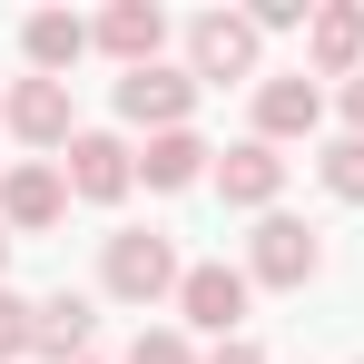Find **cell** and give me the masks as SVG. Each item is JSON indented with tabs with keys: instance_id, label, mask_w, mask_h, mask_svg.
Returning a JSON list of instances; mask_svg holds the SVG:
<instances>
[{
	"instance_id": "9a60e30c",
	"label": "cell",
	"mask_w": 364,
	"mask_h": 364,
	"mask_svg": "<svg viewBox=\"0 0 364 364\" xmlns=\"http://www.w3.org/2000/svg\"><path fill=\"white\" fill-rule=\"evenodd\" d=\"M138 364H178V345H138Z\"/></svg>"
},
{
	"instance_id": "3957f363",
	"label": "cell",
	"mask_w": 364,
	"mask_h": 364,
	"mask_svg": "<svg viewBox=\"0 0 364 364\" xmlns=\"http://www.w3.org/2000/svg\"><path fill=\"white\" fill-rule=\"evenodd\" d=\"M128 109H138V119H168V109H187V89H178V79H148V69H138V79H128Z\"/></svg>"
},
{
	"instance_id": "5b68a950",
	"label": "cell",
	"mask_w": 364,
	"mask_h": 364,
	"mask_svg": "<svg viewBox=\"0 0 364 364\" xmlns=\"http://www.w3.org/2000/svg\"><path fill=\"white\" fill-rule=\"evenodd\" d=\"M79 187H89V197H109V187H119V148H109V138H89V148H79Z\"/></svg>"
},
{
	"instance_id": "2e32d148",
	"label": "cell",
	"mask_w": 364,
	"mask_h": 364,
	"mask_svg": "<svg viewBox=\"0 0 364 364\" xmlns=\"http://www.w3.org/2000/svg\"><path fill=\"white\" fill-rule=\"evenodd\" d=\"M355 119H364V89H355Z\"/></svg>"
},
{
	"instance_id": "8992f818",
	"label": "cell",
	"mask_w": 364,
	"mask_h": 364,
	"mask_svg": "<svg viewBox=\"0 0 364 364\" xmlns=\"http://www.w3.org/2000/svg\"><path fill=\"white\" fill-rule=\"evenodd\" d=\"M266 187H276V158H256V148H246L237 168H227V197H266Z\"/></svg>"
},
{
	"instance_id": "8fae6325",
	"label": "cell",
	"mask_w": 364,
	"mask_h": 364,
	"mask_svg": "<svg viewBox=\"0 0 364 364\" xmlns=\"http://www.w3.org/2000/svg\"><path fill=\"white\" fill-rule=\"evenodd\" d=\"M40 335H50V345H79V335H89V315H79V305H50V325H40Z\"/></svg>"
},
{
	"instance_id": "7c38bea8",
	"label": "cell",
	"mask_w": 364,
	"mask_h": 364,
	"mask_svg": "<svg viewBox=\"0 0 364 364\" xmlns=\"http://www.w3.org/2000/svg\"><path fill=\"white\" fill-rule=\"evenodd\" d=\"M305 109H315V99H305V89H266V119H276V128H296Z\"/></svg>"
},
{
	"instance_id": "ba28073f",
	"label": "cell",
	"mask_w": 364,
	"mask_h": 364,
	"mask_svg": "<svg viewBox=\"0 0 364 364\" xmlns=\"http://www.w3.org/2000/svg\"><path fill=\"white\" fill-rule=\"evenodd\" d=\"M30 50H40V60H69V50H79V30H69V20H40V30H30Z\"/></svg>"
},
{
	"instance_id": "9c48e42d",
	"label": "cell",
	"mask_w": 364,
	"mask_h": 364,
	"mask_svg": "<svg viewBox=\"0 0 364 364\" xmlns=\"http://www.w3.org/2000/svg\"><path fill=\"white\" fill-rule=\"evenodd\" d=\"M109 40H119V50H148V40H158V20H148V10H119V20H109Z\"/></svg>"
},
{
	"instance_id": "7a4b0ae2",
	"label": "cell",
	"mask_w": 364,
	"mask_h": 364,
	"mask_svg": "<svg viewBox=\"0 0 364 364\" xmlns=\"http://www.w3.org/2000/svg\"><path fill=\"white\" fill-rule=\"evenodd\" d=\"M187 305H197V325H227V315H237V276H217V266H207V276L187 286Z\"/></svg>"
},
{
	"instance_id": "e0dca14e",
	"label": "cell",
	"mask_w": 364,
	"mask_h": 364,
	"mask_svg": "<svg viewBox=\"0 0 364 364\" xmlns=\"http://www.w3.org/2000/svg\"><path fill=\"white\" fill-rule=\"evenodd\" d=\"M227 364H246V355H227Z\"/></svg>"
},
{
	"instance_id": "5bb4252c",
	"label": "cell",
	"mask_w": 364,
	"mask_h": 364,
	"mask_svg": "<svg viewBox=\"0 0 364 364\" xmlns=\"http://www.w3.org/2000/svg\"><path fill=\"white\" fill-rule=\"evenodd\" d=\"M10 345H20V305H0V355H10Z\"/></svg>"
},
{
	"instance_id": "6da1fadb",
	"label": "cell",
	"mask_w": 364,
	"mask_h": 364,
	"mask_svg": "<svg viewBox=\"0 0 364 364\" xmlns=\"http://www.w3.org/2000/svg\"><path fill=\"white\" fill-rule=\"evenodd\" d=\"M109 276H119L128 296H148V286L168 276V256H158V246H138V237H128V246H119V266H109Z\"/></svg>"
},
{
	"instance_id": "277c9868",
	"label": "cell",
	"mask_w": 364,
	"mask_h": 364,
	"mask_svg": "<svg viewBox=\"0 0 364 364\" xmlns=\"http://www.w3.org/2000/svg\"><path fill=\"white\" fill-rule=\"evenodd\" d=\"M197 60H207V69H237L246 60V30H237V20H207V30H197Z\"/></svg>"
},
{
	"instance_id": "52a82bcc",
	"label": "cell",
	"mask_w": 364,
	"mask_h": 364,
	"mask_svg": "<svg viewBox=\"0 0 364 364\" xmlns=\"http://www.w3.org/2000/svg\"><path fill=\"white\" fill-rule=\"evenodd\" d=\"M296 266H305V237L296 227H266V276H296Z\"/></svg>"
},
{
	"instance_id": "4fadbf2b",
	"label": "cell",
	"mask_w": 364,
	"mask_h": 364,
	"mask_svg": "<svg viewBox=\"0 0 364 364\" xmlns=\"http://www.w3.org/2000/svg\"><path fill=\"white\" fill-rule=\"evenodd\" d=\"M335 187H355V197H364V148H335Z\"/></svg>"
},
{
	"instance_id": "30bf717a",
	"label": "cell",
	"mask_w": 364,
	"mask_h": 364,
	"mask_svg": "<svg viewBox=\"0 0 364 364\" xmlns=\"http://www.w3.org/2000/svg\"><path fill=\"white\" fill-rule=\"evenodd\" d=\"M20 128H40V138H50V128H60V89H30V99H20Z\"/></svg>"
}]
</instances>
